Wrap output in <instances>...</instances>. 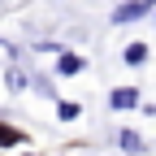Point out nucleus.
<instances>
[{
	"label": "nucleus",
	"mask_w": 156,
	"mask_h": 156,
	"mask_svg": "<svg viewBox=\"0 0 156 156\" xmlns=\"http://www.w3.org/2000/svg\"><path fill=\"white\" fill-rule=\"evenodd\" d=\"M152 5H156V0H126L122 9H113V26H126V22H139V17H147Z\"/></svg>",
	"instance_id": "1"
},
{
	"label": "nucleus",
	"mask_w": 156,
	"mask_h": 156,
	"mask_svg": "<svg viewBox=\"0 0 156 156\" xmlns=\"http://www.w3.org/2000/svg\"><path fill=\"white\" fill-rule=\"evenodd\" d=\"M143 100H139V91L134 87H117V91H108V108L113 113H130V108H139Z\"/></svg>",
	"instance_id": "2"
},
{
	"label": "nucleus",
	"mask_w": 156,
	"mask_h": 156,
	"mask_svg": "<svg viewBox=\"0 0 156 156\" xmlns=\"http://www.w3.org/2000/svg\"><path fill=\"white\" fill-rule=\"evenodd\" d=\"M83 69H87V61L78 52H61V56H56V78H74V74H83Z\"/></svg>",
	"instance_id": "3"
},
{
	"label": "nucleus",
	"mask_w": 156,
	"mask_h": 156,
	"mask_svg": "<svg viewBox=\"0 0 156 156\" xmlns=\"http://www.w3.org/2000/svg\"><path fill=\"white\" fill-rule=\"evenodd\" d=\"M122 61H126V65H147V44H143V39H134V44H126Z\"/></svg>",
	"instance_id": "4"
},
{
	"label": "nucleus",
	"mask_w": 156,
	"mask_h": 156,
	"mask_svg": "<svg viewBox=\"0 0 156 156\" xmlns=\"http://www.w3.org/2000/svg\"><path fill=\"white\" fill-rule=\"evenodd\" d=\"M117 143H122L126 156H139V152H143V139H139L134 130H117Z\"/></svg>",
	"instance_id": "5"
},
{
	"label": "nucleus",
	"mask_w": 156,
	"mask_h": 156,
	"mask_svg": "<svg viewBox=\"0 0 156 156\" xmlns=\"http://www.w3.org/2000/svg\"><path fill=\"white\" fill-rule=\"evenodd\" d=\"M56 117H61V122H78V117H83V104L78 100H56Z\"/></svg>",
	"instance_id": "6"
},
{
	"label": "nucleus",
	"mask_w": 156,
	"mask_h": 156,
	"mask_svg": "<svg viewBox=\"0 0 156 156\" xmlns=\"http://www.w3.org/2000/svg\"><path fill=\"white\" fill-rule=\"evenodd\" d=\"M26 87V74L22 69H9V91H22Z\"/></svg>",
	"instance_id": "7"
},
{
	"label": "nucleus",
	"mask_w": 156,
	"mask_h": 156,
	"mask_svg": "<svg viewBox=\"0 0 156 156\" xmlns=\"http://www.w3.org/2000/svg\"><path fill=\"white\" fill-rule=\"evenodd\" d=\"M0 143H22V134L9 130V126H0Z\"/></svg>",
	"instance_id": "8"
},
{
	"label": "nucleus",
	"mask_w": 156,
	"mask_h": 156,
	"mask_svg": "<svg viewBox=\"0 0 156 156\" xmlns=\"http://www.w3.org/2000/svg\"><path fill=\"white\" fill-rule=\"evenodd\" d=\"M26 156H30V152H26Z\"/></svg>",
	"instance_id": "9"
}]
</instances>
